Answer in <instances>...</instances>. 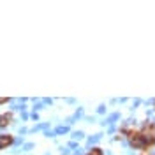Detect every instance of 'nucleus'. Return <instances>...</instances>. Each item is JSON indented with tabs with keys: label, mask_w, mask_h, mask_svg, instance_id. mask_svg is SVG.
<instances>
[{
	"label": "nucleus",
	"mask_w": 155,
	"mask_h": 155,
	"mask_svg": "<svg viewBox=\"0 0 155 155\" xmlns=\"http://www.w3.org/2000/svg\"><path fill=\"white\" fill-rule=\"evenodd\" d=\"M9 143H11V137H0V146L9 145Z\"/></svg>",
	"instance_id": "nucleus-1"
},
{
	"label": "nucleus",
	"mask_w": 155,
	"mask_h": 155,
	"mask_svg": "<svg viewBox=\"0 0 155 155\" xmlns=\"http://www.w3.org/2000/svg\"><path fill=\"white\" fill-rule=\"evenodd\" d=\"M88 155H102V152H101L99 148H94V150H92V152H90Z\"/></svg>",
	"instance_id": "nucleus-2"
}]
</instances>
